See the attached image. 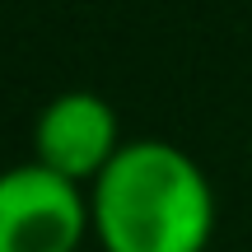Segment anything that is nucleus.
Instances as JSON below:
<instances>
[{"label":"nucleus","mask_w":252,"mask_h":252,"mask_svg":"<svg viewBox=\"0 0 252 252\" xmlns=\"http://www.w3.org/2000/svg\"><path fill=\"white\" fill-rule=\"evenodd\" d=\"M89 215L103 252H206L215 187L182 145L135 135L89 182Z\"/></svg>","instance_id":"f257e3e1"},{"label":"nucleus","mask_w":252,"mask_h":252,"mask_svg":"<svg viewBox=\"0 0 252 252\" xmlns=\"http://www.w3.org/2000/svg\"><path fill=\"white\" fill-rule=\"evenodd\" d=\"M94 234L89 191L24 159L0 168V252H80Z\"/></svg>","instance_id":"f03ea898"},{"label":"nucleus","mask_w":252,"mask_h":252,"mask_svg":"<svg viewBox=\"0 0 252 252\" xmlns=\"http://www.w3.org/2000/svg\"><path fill=\"white\" fill-rule=\"evenodd\" d=\"M126 145L122 117L98 89H65L42 103L33 122V159L52 173L89 187Z\"/></svg>","instance_id":"7ed1b4c3"}]
</instances>
